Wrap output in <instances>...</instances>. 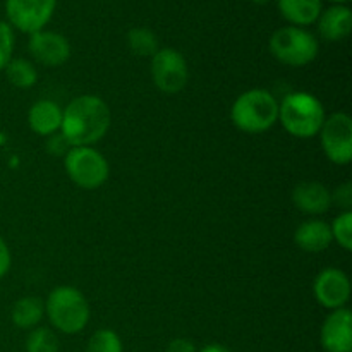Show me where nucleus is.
Here are the masks:
<instances>
[{"label":"nucleus","mask_w":352,"mask_h":352,"mask_svg":"<svg viewBox=\"0 0 352 352\" xmlns=\"http://www.w3.org/2000/svg\"><path fill=\"white\" fill-rule=\"evenodd\" d=\"M112 116L103 98L81 95L62 110L60 134L69 146H93L109 133Z\"/></svg>","instance_id":"1"},{"label":"nucleus","mask_w":352,"mask_h":352,"mask_svg":"<svg viewBox=\"0 0 352 352\" xmlns=\"http://www.w3.org/2000/svg\"><path fill=\"white\" fill-rule=\"evenodd\" d=\"M325 119L323 103L308 91H292L278 103V122L299 140L318 136Z\"/></svg>","instance_id":"2"},{"label":"nucleus","mask_w":352,"mask_h":352,"mask_svg":"<svg viewBox=\"0 0 352 352\" xmlns=\"http://www.w3.org/2000/svg\"><path fill=\"white\" fill-rule=\"evenodd\" d=\"M230 119L243 133H265L278 122V102L268 89H248L232 103Z\"/></svg>","instance_id":"3"},{"label":"nucleus","mask_w":352,"mask_h":352,"mask_svg":"<svg viewBox=\"0 0 352 352\" xmlns=\"http://www.w3.org/2000/svg\"><path fill=\"white\" fill-rule=\"evenodd\" d=\"M45 315L55 330L65 336H74L86 329L91 309L81 291L71 285H58L45 301Z\"/></svg>","instance_id":"4"},{"label":"nucleus","mask_w":352,"mask_h":352,"mask_svg":"<svg viewBox=\"0 0 352 352\" xmlns=\"http://www.w3.org/2000/svg\"><path fill=\"white\" fill-rule=\"evenodd\" d=\"M270 54L289 67H305L318 57L320 45L313 33L305 28L284 26L275 31L268 41Z\"/></svg>","instance_id":"5"},{"label":"nucleus","mask_w":352,"mask_h":352,"mask_svg":"<svg viewBox=\"0 0 352 352\" xmlns=\"http://www.w3.org/2000/svg\"><path fill=\"white\" fill-rule=\"evenodd\" d=\"M64 167L69 179L78 188L93 189L102 188L110 174L107 158L93 146H71L65 153Z\"/></svg>","instance_id":"6"},{"label":"nucleus","mask_w":352,"mask_h":352,"mask_svg":"<svg viewBox=\"0 0 352 352\" xmlns=\"http://www.w3.org/2000/svg\"><path fill=\"white\" fill-rule=\"evenodd\" d=\"M151 79L165 95H175L188 85L189 69L184 55L175 48H158L151 57Z\"/></svg>","instance_id":"7"},{"label":"nucleus","mask_w":352,"mask_h":352,"mask_svg":"<svg viewBox=\"0 0 352 352\" xmlns=\"http://www.w3.org/2000/svg\"><path fill=\"white\" fill-rule=\"evenodd\" d=\"M323 153L336 165H347L352 160V119L347 113L329 116L318 133Z\"/></svg>","instance_id":"8"},{"label":"nucleus","mask_w":352,"mask_h":352,"mask_svg":"<svg viewBox=\"0 0 352 352\" xmlns=\"http://www.w3.org/2000/svg\"><path fill=\"white\" fill-rule=\"evenodd\" d=\"M57 0H6L7 23L12 30L33 34L45 30L54 17Z\"/></svg>","instance_id":"9"},{"label":"nucleus","mask_w":352,"mask_h":352,"mask_svg":"<svg viewBox=\"0 0 352 352\" xmlns=\"http://www.w3.org/2000/svg\"><path fill=\"white\" fill-rule=\"evenodd\" d=\"M28 50L31 57L45 67H60L71 57V43L57 31L41 30L30 34Z\"/></svg>","instance_id":"10"},{"label":"nucleus","mask_w":352,"mask_h":352,"mask_svg":"<svg viewBox=\"0 0 352 352\" xmlns=\"http://www.w3.org/2000/svg\"><path fill=\"white\" fill-rule=\"evenodd\" d=\"M313 294L320 306L330 309L346 308L351 299V280L340 268H325L313 284Z\"/></svg>","instance_id":"11"},{"label":"nucleus","mask_w":352,"mask_h":352,"mask_svg":"<svg viewBox=\"0 0 352 352\" xmlns=\"http://www.w3.org/2000/svg\"><path fill=\"white\" fill-rule=\"evenodd\" d=\"M320 342L325 352H352V315L351 309L330 311L320 330Z\"/></svg>","instance_id":"12"},{"label":"nucleus","mask_w":352,"mask_h":352,"mask_svg":"<svg viewBox=\"0 0 352 352\" xmlns=\"http://www.w3.org/2000/svg\"><path fill=\"white\" fill-rule=\"evenodd\" d=\"M292 203L306 215H322L332 206V191L322 182H301L292 191Z\"/></svg>","instance_id":"13"},{"label":"nucleus","mask_w":352,"mask_h":352,"mask_svg":"<svg viewBox=\"0 0 352 352\" xmlns=\"http://www.w3.org/2000/svg\"><path fill=\"white\" fill-rule=\"evenodd\" d=\"M28 124L38 136H54L60 131L62 107L54 100H38L28 112Z\"/></svg>","instance_id":"14"},{"label":"nucleus","mask_w":352,"mask_h":352,"mask_svg":"<svg viewBox=\"0 0 352 352\" xmlns=\"http://www.w3.org/2000/svg\"><path fill=\"white\" fill-rule=\"evenodd\" d=\"M318 33L327 41L346 40L351 33L352 12L347 6H330L318 17Z\"/></svg>","instance_id":"15"},{"label":"nucleus","mask_w":352,"mask_h":352,"mask_svg":"<svg viewBox=\"0 0 352 352\" xmlns=\"http://www.w3.org/2000/svg\"><path fill=\"white\" fill-rule=\"evenodd\" d=\"M294 243L306 253H322L329 250L330 244L333 243L330 223L316 219L306 220L296 229Z\"/></svg>","instance_id":"16"},{"label":"nucleus","mask_w":352,"mask_h":352,"mask_svg":"<svg viewBox=\"0 0 352 352\" xmlns=\"http://www.w3.org/2000/svg\"><path fill=\"white\" fill-rule=\"evenodd\" d=\"M280 16L291 26L305 28L315 24L323 10L322 0H277Z\"/></svg>","instance_id":"17"},{"label":"nucleus","mask_w":352,"mask_h":352,"mask_svg":"<svg viewBox=\"0 0 352 352\" xmlns=\"http://www.w3.org/2000/svg\"><path fill=\"white\" fill-rule=\"evenodd\" d=\"M45 316V302L34 296H26L14 302L10 318L17 329L33 330Z\"/></svg>","instance_id":"18"},{"label":"nucleus","mask_w":352,"mask_h":352,"mask_svg":"<svg viewBox=\"0 0 352 352\" xmlns=\"http://www.w3.org/2000/svg\"><path fill=\"white\" fill-rule=\"evenodd\" d=\"M3 71H6L10 85L16 86V88H31L38 81L36 67H34L33 62L26 60V58H12Z\"/></svg>","instance_id":"19"},{"label":"nucleus","mask_w":352,"mask_h":352,"mask_svg":"<svg viewBox=\"0 0 352 352\" xmlns=\"http://www.w3.org/2000/svg\"><path fill=\"white\" fill-rule=\"evenodd\" d=\"M127 47L138 57H153L158 52V38L148 28H133L127 33Z\"/></svg>","instance_id":"20"},{"label":"nucleus","mask_w":352,"mask_h":352,"mask_svg":"<svg viewBox=\"0 0 352 352\" xmlns=\"http://www.w3.org/2000/svg\"><path fill=\"white\" fill-rule=\"evenodd\" d=\"M122 340L119 333L110 329H100L89 337L86 352H122Z\"/></svg>","instance_id":"21"},{"label":"nucleus","mask_w":352,"mask_h":352,"mask_svg":"<svg viewBox=\"0 0 352 352\" xmlns=\"http://www.w3.org/2000/svg\"><path fill=\"white\" fill-rule=\"evenodd\" d=\"M26 352H58V339L54 330L38 327L26 339Z\"/></svg>","instance_id":"22"},{"label":"nucleus","mask_w":352,"mask_h":352,"mask_svg":"<svg viewBox=\"0 0 352 352\" xmlns=\"http://www.w3.org/2000/svg\"><path fill=\"white\" fill-rule=\"evenodd\" d=\"M332 239L339 244L342 250H352V212H342L330 226Z\"/></svg>","instance_id":"23"},{"label":"nucleus","mask_w":352,"mask_h":352,"mask_svg":"<svg viewBox=\"0 0 352 352\" xmlns=\"http://www.w3.org/2000/svg\"><path fill=\"white\" fill-rule=\"evenodd\" d=\"M14 43H16L14 30L7 21H0V71H3L12 60Z\"/></svg>","instance_id":"24"},{"label":"nucleus","mask_w":352,"mask_h":352,"mask_svg":"<svg viewBox=\"0 0 352 352\" xmlns=\"http://www.w3.org/2000/svg\"><path fill=\"white\" fill-rule=\"evenodd\" d=\"M332 205L339 206L344 212H352V184L346 182V184L339 186L336 191L332 192Z\"/></svg>","instance_id":"25"},{"label":"nucleus","mask_w":352,"mask_h":352,"mask_svg":"<svg viewBox=\"0 0 352 352\" xmlns=\"http://www.w3.org/2000/svg\"><path fill=\"white\" fill-rule=\"evenodd\" d=\"M10 263H12L10 250L9 246H7L6 241H3V237L0 236V278H3L7 274H9Z\"/></svg>","instance_id":"26"},{"label":"nucleus","mask_w":352,"mask_h":352,"mask_svg":"<svg viewBox=\"0 0 352 352\" xmlns=\"http://www.w3.org/2000/svg\"><path fill=\"white\" fill-rule=\"evenodd\" d=\"M165 352H198L195 344L188 339H174L170 340V344L167 346Z\"/></svg>","instance_id":"27"},{"label":"nucleus","mask_w":352,"mask_h":352,"mask_svg":"<svg viewBox=\"0 0 352 352\" xmlns=\"http://www.w3.org/2000/svg\"><path fill=\"white\" fill-rule=\"evenodd\" d=\"M198 352H230V351L227 349V347L219 346V344H210V346L203 347V349L198 351Z\"/></svg>","instance_id":"28"},{"label":"nucleus","mask_w":352,"mask_h":352,"mask_svg":"<svg viewBox=\"0 0 352 352\" xmlns=\"http://www.w3.org/2000/svg\"><path fill=\"white\" fill-rule=\"evenodd\" d=\"M330 2L339 3V6H344V3H347V2H349V0H330Z\"/></svg>","instance_id":"29"},{"label":"nucleus","mask_w":352,"mask_h":352,"mask_svg":"<svg viewBox=\"0 0 352 352\" xmlns=\"http://www.w3.org/2000/svg\"><path fill=\"white\" fill-rule=\"evenodd\" d=\"M253 2L254 3H260V6H263V3H267L268 0H253Z\"/></svg>","instance_id":"30"}]
</instances>
